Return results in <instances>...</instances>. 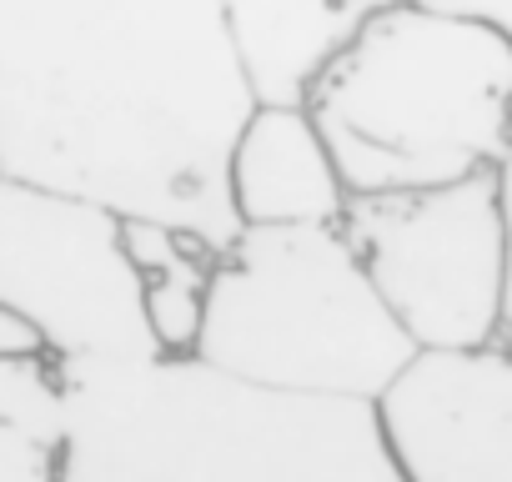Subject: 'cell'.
I'll use <instances>...</instances> for the list:
<instances>
[{
  "instance_id": "10",
  "label": "cell",
  "mask_w": 512,
  "mask_h": 482,
  "mask_svg": "<svg viewBox=\"0 0 512 482\" xmlns=\"http://www.w3.org/2000/svg\"><path fill=\"white\" fill-rule=\"evenodd\" d=\"M121 226H126V257L136 272V292H141V312H146L156 352L191 357L221 247L166 221H121Z\"/></svg>"
},
{
  "instance_id": "6",
  "label": "cell",
  "mask_w": 512,
  "mask_h": 482,
  "mask_svg": "<svg viewBox=\"0 0 512 482\" xmlns=\"http://www.w3.org/2000/svg\"><path fill=\"white\" fill-rule=\"evenodd\" d=\"M0 307L36 327L51 367L161 357L116 211L0 176Z\"/></svg>"
},
{
  "instance_id": "1",
  "label": "cell",
  "mask_w": 512,
  "mask_h": 482,
  "mask_svg": "<svg viewBox=\"0 0 512 482\" xmlns=\"http://www.w3.org/2000/svg\"><path fill=\"white\" fill-rule=\"evenodd\" d=\"M251 106L221 0H0V176L226 247Z\"/></svg>"
},
{
  "instance_id": "7",
  "label": "cell",
  "mask_w": 512,
  "mask_h": 482,
  "mask_svg": "<svg viewBox=\"0 0 512 482\" xmlns=\"http://www.w3.org/2000/svg\"><path fill=\"white\" fill-rule=\"evenodd\" d=\"M407 482H512V352H417L377 397Z\"/></svg>"
},
{
  "instance_id": "14",
  "label": "cell",
  "mask_w": 512,
  "mask_h": 482,
  "mask_svg": "<svg viewBox=\"0 0 512 482\" xmlns=\"http://www.w3.org/2000/svg\"><path fill=\"white\" fill-rule=\"evenodd\" d=\"M0 362H51L36 327L21 322L11 307H0Z\"/></svg>"
},
{
  "instance_id": "2",
  "label": "cell",
  "mask_w": 512,
  "mask_h": 482,
  "mask_svg": "<svg viewBox=\"0 0 512 482\" xmlns=\"http://www.w3.org/2000/svg\"><path fill=\"white\" fill-rule=\"evenodd\" d=\"M56 377V482H407L377 402L272 392L196 357Z\"/></svg>"
},
{
  "instance_id": "12",
  "label": "cell",
  "mask_w": 512,
  "mask_h": 482,
  "mask_svg": "<svg viewBox=\"0 0 512 482\" xmlns=\"http://www.w3.org/2000/svg\"><path fill=\"white\" fill-rule=\"evenodd\" d=\"M417 6L452 16V21H467V26H482L512 46V0H417Z\"/></svg>"
},
{
  "instance_id": "11",
  "label": "cell",
  "mask_w": 512,
  "mask_h": 482,
  "mask_svg": "<svg viewBox=\"0 0 512 482\" xmlns=\"http://www.w3.org/2000/svg\"><path fill=\"white\" fill-rule=\"evenodd\" d=\"M61 377L51 362H0V482H56Z\"/></svg>"
},
{
  "instance_id": "3",
  "label": "cell",
  "mask_w": 512,
  "mask_h": 482,
  "mask_svg": "<svg viewBox=\"0 0 512 482\" xmlns=\"http://www.w3.org/2000/svg\"><path fill=\"white\" fill-rule=\"evenodd\" d=\"M302 111L347 196L482 176L512 146V46L402 0L317 66Z\"/></svg>"
},
{
  "instance_id": "13",
  "label": "cell",
  "mask_w": 512,
  "mask_h": 482,
  "mask_svg": "<svg viewBox=\"0 0 512 482\" xmlns=\"http://www.w3.org/2000/svg\"><path fill=\"white\" fill-rule=\"evenodd\" d=\"M497 201H502V231H507V282H502V327H497V347L512 352V146L497 161Z\"/></svg>"
},
{
  "instance_id": "8",
  "label": "cell",
  "mask_w": 512,
  "mask_h": 482,
  "mask_svg": "<svg viewBox=\"0 0 512 482\" xmlns=\"http://www.w3.org/2000/svg\"><path fill=\"white\" fill-rule=\"evenodd\" d=\"M236 226H337L347 186L302 101H256L226 156Z\"/></svg>"
},
{
  "instance_id": "5",
  "label": "cell",
  "mask_w": 512,
  "mask_h": 482,
  "mask_svg": "<svg viewBox=\"0 0 512 482\" xmlns=\"http://www.w3.org/2000/svg\"><path fill=\"white\" fill-rule=\"evenodd\" d=\"M337 231L412 352L497 347L507 231L492 171L427 191L347 196Z\"/></svg>"
},
{
  "instance_id": "9",
  "label": "cell",
  "mask_w": 512,
  "mask_h": 482,
  "mask_svg": "<svg viewBox=\"0 0 512 482\" xmlns=\"http://www.w3.org/2000/svg\"><path fill=\"white\" fill-rule=\"evenodd\" d=\"M402 0H221L256 101H302L317 66Z\"/></svg>"
},
{
  "instance_id": "4",
  "label": "cell",
  "mask_w": 512,
  "mask_h": 482,
  "mask_svg": "<svg viewBox=\"0 0 512 482\" xmlns=\"http://www.w3.org/2000/svg\"><path fill=\"white\" fill-rule=\"evenodd\" d=\"M191 357L272 392L377 402L417 352L337 226H236Z\"/></svg>"
}]
</instances>
